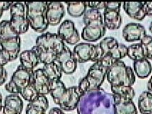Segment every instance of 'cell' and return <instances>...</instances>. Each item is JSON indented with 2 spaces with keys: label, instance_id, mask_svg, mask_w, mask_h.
Here are the masks:
<instances>
[{
  "label": "cell",
  "instance_id": "d6986e66",
  "mask_svg": "<svg viewBox=\"0 0 152 114\" xmlns=\"http://www.w3.org/2000/svg\"><path fill=\"white\" fill-rule=\"evenodd\" d=\"M23 103L18 94H10L5 97L2 114H21Z\"/></svg>",
  "mask_w": 152,
  "mask_h": 114
},
{
  "label": "cell",
  "instance_id": "5bb4252c",
  "mask_svg": "<svg viewBox=\"0 0 152 114\" xmlns=\"http://www.w3.org/2000/svg\"><path fill=\"white\" fill-rule=\"evenodd\" d=\"M58 35L64 42L70 45H76L80 41V36L73 21L67 19L61 24L58 29Z\"/></svg>",
  "mask_w": 152,
  "mask_h": 114
},
{
  "label": "cell",
  "instance_id": "ac0fdd59",
  "mask_svg": "<svg viewBox=\"0 0 152 114\" xmlns=\"http://www.w3.org/2000/svg\"><path fill=\"white\" fill-rule=\"evenodd\" d=\"M65 15V7L61 2H48L46 19L48 25L57 26L62 21Z\"/></svg>",
  "mask_w": 152,
  "mask_h": 114
},
{
  "label": "cell",
  "instance_id": "5b68a950",
  "mask_svg": "<svg viewBox=\"0 0 152 114\" xmlns=\"http://www.w3.org/2000/svg\"><path fill=\"white\" fill-rule=\"evenodd\" d=\"M85 26L81 37L88 42H95L104 37L107 29L103 22V16L100 11L89 9L83 16Z\"/></svg>",
  "mask_w": 152,
  "mask_h": 114
},
{
  "label": "cell",
  "instance_id": "74e56055",
  "mask_svg": "<svg viewBox=\"0 0 152 114\" xmlns=\"http://www.w3.org/2000/svg\"><path fill=\"white\" fill-rule=\"evenodd\" d=\"M146 87H147L148 91L150 92L151 93H152V75H151V76L150 77L149 80L148 81L147 85H146Z\"/></svg>",
  "mask_w": 152,
  "mask_h": 114
},
{
  "label": "cell",
  "instance_id": "83f0119b",
  "mask_svg": "<svg viewBox=\"0 0 152 114\" xmlns=\"http://www.w3.org/2000/svg\"><path fill=\"white\" fill-rule=\"evenodd\" d=\"M126 57H128L130 59H132L134 61L146 59L145 57H144V50H143L142 44L140 43H137V44L130 45L129 47H127Z\"/></svg>",
  "mask_w": 152,
  "mask_h": 114
},
{
  "label": "cell",
  "instance_id": "f35d334b",
  "mask_svg": "<svg viewBox=\"0 0 152 114\" xmlns=\"http://www.w3.org/2000/svg\"><path fill=\"white\" fill-rule=\"evenodd\" d=\"M2 96H1V93H0V112L2 111Z\"/></svg>",
  "mask_w": 152,
  "mask_h": 114
},
{
  "label": "cell",
  "instance_id": "7c38bea8",
  "mask_svg": "<svg viewBox=\"0 0 152 114\" xmlns=\"http://www.w3.org/2000/svg\"><path fill=\"white\" fill-rule=\"evenodd\" d=\"M121 2H106L105 8L103 12V22L106 29L110 30H117L120 28L122 19L120 14Z\"/></svg>",
  "mask_w": 152,
  "mask_h": 114
},
{
  "label": "cell",
  "instance_id": "f546056e",
  "mask_svg": "<svg viewBox=\"0 0 152 114\" xmlns=\"http://www.w3.org/2000/svg\"><path fill=\"white\" fill-rule=\"evenodd\" d=\"M21 96L24 99L25 101H28V103L31 102L34 100H35L39 96V94L38 93L37 90H36L35 87H34V85L33 82L31 84H30L28 86H26V88H23L22 91L20 93Z\"/></svg>",
  "mask_w": 152,
  "mask_h": 114
},
{
  "label": "cell",
  "instance_id": "3957f363",
  "mask_svg": "<svg viewBox=\"0 0 152 114\" xmlns=\"http://www.w3.org/2000/svg\"><path fill=\"white\" fill-rule=\"evenodd\" d=\"M83 94L78 86L66 88L62 81H50V95L54 103L63 111H72L76 109Z\"/></svg>",
  "mask_w": 152,
  "mask_h": 114
},
{
  "label": "cell",
  "instance_id": "ab89813d",
  "mask_svg": "<svg viewBox=\"0 0 152 114\" xmlns=\"http://www.w3.org/2000/svg\"><path fill=\"white\" fill-rule=\"evenodd\" d=\"M149 31H150V32H151V33L152 34V21L149 25Z\"/></svg>",
  "mask_w": 152,
  "mask_h": 114
},
{
  "label": "cell",
  "instance_id": "277c9868",
  "mask_svg": "<svg viewBox=\"0 0 152 114\" xmlns=\"http://www.w3.org/2000/svg\"><path fill=\"white\" fill-rule=\"evenodd\" d=\"M114 63L115 61L110 55H107L94 63L90 67L87 75L81 79L77 86L82 93H85L100 88L108 70Z\"/></svg>",
  "mask_w": 152,
  "mask_h": 114
},
{
  "label": "cell",
  "instance_id": "4316f807",
  "mask_svg": "<svg viewBox=\"0 0 152 114\" xmlns=\"http://www.w3.org/2000/svg\"><path fill=\"white\" fill-rule=\"evenodd\" d=\"M67 4V12L72 17L78 18L84 15L87 11V2H68Z\"/></svg>",
  "mask_w": 152,
  "mask_h": 114
},
{
  "label": "cell",
  "instance_id": "30bf717a",
  "mask_svg": "<svg viewBox=\"0 0 152 114\" xmlns=\"http://www.w3.org/2000/svg\"><path fill=\"white\" fill-rule=\"evenodd\" d=\"M10 10V22L16 33L20 36L27 32L30 26L26 17V7L24 3H14Z\"/></svg>",
  "mask_w": 152,
  "mask_h": 114
},
{
  "label": "cell",
  "instance_id": "ba28073f",
  "mask_svg": "<svg viewBox=\"0 0 152 114\" xmlns=\"http://www.w3.org/2000/svg\"><path fill=\"white\" fill-rule=\"evenodd\" d=\"M99 51V60L102 59L107 55L113 57L115 61H122L127 54V46L120 44L115 38L107 37L104 38L98 44H97Z\"/></svg>",
  "mask_w": 152,
  "mask_h": 114
},
{
  "label": "cell",
  "instance_id": "d6a6232c",
  "mask_svg": "<svg viewBox=\"0 0 152 114\" xmlns=\"http://www.w3.org/2000/svg\"><path fill=\"white\" fill-rule=\"evenodd\" d=\"M106 2L104 1H95V2H87V6L90 7V9H94V10H104L105 8Z\"/></svg>",
  "mask_w": 152,
  "mask_h": 114
},
{
  "label": "cell",
  "instance_id": "7402d4cb",
  "mask_svg": "<svg viewBox=\"0 0 152 114\" xmlns=\"http://www.w3.org/2000/svg\"><path fill=\"white\" fill-rule=\"evenodd\" d=\"M49 104L46 96L39 95L35 100L29 102L26 108V114H46Z\"/></svg>",
  "mask_w": 152,
  "mask_h": 114
},
{
  "label": "cell",
  "instance_id": "d590c367",
  "mask_svg": "<svg viewBox=\"0 0 152 114\" xmlns=\"http://www.w3.org/2000/svg\"><path fill=\"white\" fill-rule=\"evenodd\" d=\"M144 10L146 17H152V1L144 2Z\"/></svg>",
  "mask_w": 152,
  "mask_h": 114
},
{
  "label": "cell",
  "instance_id": "f1b7e54d",
  "mask_svg": "<svg viewBox=\"0 0 152 114\" xmlns=\"http://www.w3.org/2000/svg\"><path fill=\"white\" fill-rule=\"evenodd\" d=\"M31 49H33L37 53L38 57L39 59L40 63H41L43 65L56 62V58L58 57L56 54L41 49L37 46L32 47Z\"/></svg>",
  "mask_w": 152,
  "mask_h": 114
},
{
  "label": "cell",
  "instance_id": "8fae6325",
  "mask_svg": "<svg viewBox=\"0 0 152 114\" xmlns=\"http://www.w3.org/2000/svg\"><path fill=\"white\" fill-rule=\"evenodd\" d=\"M36 46L41 49L58 55L64 49L66 44L57 34L46 32L37 37Z\"/></svg>",
  "mask_w": 152,
  "mask_h": 114
},
{
  "label": "cell",
  "instance_id": "836d02e7",
  "mask_svg": "<svg viewBox=\"0 0 152 114\" xmlns=\"http://www.w3.org/2000/svg\"><path fill=\"white\" fill-rule=\"evenodd\" d=\"M7 76L8 74L6 68H4V66L0 65V86L5 84L7 80Z\"/></svg>",
  "mask_w": 152,
  "mask_h": 114
},
{
  "label": "cell",
  "instance_id": "d4e9b609",
  "mask_svg": "<svg viewBox=\"0 0 152 114\" xmlns=\"http://www.w3.org/2000/svg\"><path fill=\"white\" fill-rule=\"evenodd\" d=\"M138 108L141 114H152V93L143 91L138 99Z\"/></svg>",
  "mask_w": 152,
  "mask_h": 114
},
{
  "label": "cell",
  "instance_id": "8992f818",
  "mask_svg": "<svg viewBox=\"0 0 152 114\" xmlns=\"http://www.w3.org/2000/svg\"><path fill=\"white\" fill-rule=\"evenodd\" d=\"M111 87L130 86L136 82V75L131 66H126L123 61H116L110 66L106 76Z\"/></svg>",
  "mask_w": 152,
  "mask_h": 114
},
{
  "label": "cell",
  "instance_id": "52a82bcc",
  "mask_svg": "<svg viewBox=\"0 0 152 114\" xmlns=\"http://www.w3.org/2000/svg\"><path fill=\"white\" fill-rule=\"evenodd\" d=\"M26 17L31 28L38 33H43L49 25L46 19L48 2H25Z\"/></svg>",
  "mask_w": 152,
  "mask_h": 114
},
{
  "label": "cell",
  "instance_id": "6da1fadb",
  "mask_svg": "<svg viewBox=\"0 0 152 114\" xmlns=\"http://www.w3.org/2000/svg\"><path fill=\"white\" fill-rule=\"evenodd\" d=\"M77 114H115L113 94L102 88L83 94L77 106Z\"/></svg>",
  "mask_w": 152,
  "mask_h": 114
},
{
  "label": "cell",
  "instance_id": "9c48e42d",
  "mask_svg": "<svg viewBox=\"0 0 152 114\" xmlns=\"http://www.w3.org/2000/svg\"><path fill=\"white\" fill-rule=\"evenodd\" d=\"M34 71L26 69L20 64L14 71L10 81L5 85V89L10 94L19 95L23 88L33 82Z\"/></svg>",
  "mask_w": 152,
  "mask_h": 114
},
{
  "label": "cell",
  "instance_id": "4dcf8cb0",
  "mask_svg": "<svg viewBox=\"0 0 152 114\" xmlns=\"http://www.w3.org/2000/svg\"><path fill=\"white\" fill-rule=\"evenodd\" d=\"M113 94L129 98L132 99L135 96V91L133 87L130 86H117V87H111Z\"/></svg>",
  "mask_w": 152,
  "mask_h": 114
},
{
  "label": "cell",
  "instance_id": "cb8c5ba5",
  "mask_svg": "<svg viewBox=\"0 0 152 114\" xmlns=\"http://www.w3.org/2000/svg\"><path fill=\"white\" fill-rule=\"evenodd\" d=\"M133 71L135 75L139 79H146L152 72V65L146 59L134 61Z\"/></svg>",
  "mask_w": 152,
  "mask_h": 114
},
{
  "label": "cell",
  "instance_id": "8d00e7d4",
  "mask_svg": "<svg viewBox=\"0 0 152 114\" xmlns=\"http://www.w3.org/2000/svg\"><path fill=\"white\" fill-rule=\"evenodd\" d=\"M48 114H65V113L64 111H63L62 109H61L60 108L54 107L52 108L50 110Z\"/></svg>",
  "mask_w": 152,
  "mask_h": 114
},
{
  "label": "cell",
  "instance_id": "7a4b0ae2",
  "mask_svg": "<svg viewBox=\"0 0 152 114\" xmlns=\"http://www.w3.org/2000/svg\"><path fill=\"white\" fill-rule=\"evenodd\" d=\"M0 65L4 66L19 57L21 50V38L11 26L10 20L0 22Z\"/></svg>",
  "mask_w": 152,
  "mask_h": 114
},
{
  "label": "cell",
  "instance_id": "e575fe53",
  "mask_svg": "<svg viewBox=\"0 0 152 114\" xmlns=\"http://www.w3.org/2000/svg\"><path fill=\"white\" fill-rule=\"evenodd\" d=\"M13 2H0V19H1V16L3 15V13L4 11L10 10L11 7L13 4Z\"/></svg>",
  "mask_w": 152,
  "mask_h": 114
},
{
  "label": "cell",
  "instance_id": "e0dca14e",
  "mask_svg": "<svg viewBox=\"0 0 152 114\" xmlns=\"http://www.w3.org/2000/svg\"><path fill=\"white\" fill-rule=\"evenodd\" d=\"M146 35L145 28L139 23H129L122 30V37L127 42L141 41Z\"/></svg>",
  "mask_w": 152,
  "mask_h": 114
},
{
  "label": "cell",
  "instance_id": "484cf974",
  "mask_svg": "<svg viewBox=\"0 0 152 114\" xmlns=\"http://www.w3.org/2000/svg\"><path fill=\"white\" fill-rule=\"evenodd\" d=\"M42 70L45 75L50 81L61 80V77H62V71L56 62L43 65Z\"/></svg>",
  "mask_w": 152,
  "mask_h": 114
},
{
  "label": "cell",
  "instance_id": "9a60e30c",
  "mask_svg": "<svg viewBox=\"0 0 152 114\" xmlns=\"http://www.w3.org/2000/svg\"><path fill=\"white\" fill-rule=\"evenodd\" d=\"M56 63L60 66L63 73L67 75L73 74L77 66V62L73 57V52L67 46L58 55Z\"/></svg>",
  "mask_w": 152,
  "mask_h": 114
},
{
  "label": "cell",
  "instance_id": "2e32d148",
  "mask_svg": "<svg viewBox=\"0 0 152 114\" xmlns=\"http://www.w3.org/2000/svg\"><path fill=\"white\" fill-rule=\"evenodd\" d=\"M115 114H138L133 100L117 94H113Z\"/></svg>",
  "mask_w": 152,
  "mask_h": 114
},
{
  "label": "cell",
  "instance_id": "ffe728a7",
  "mask_svg": "<svg viewBox=\"0 0 152 114\" xmlns=\"http://www.w3.org/2000/svg\"><path fill=\"white\" fill-rule=\"evenodd\" d=\"M33 84L39 95L46 96L50 93V81L43 73L42 68L34 70Z\"/></svg>",
  "mask_w": 152,
  "mask_h": 114
},
{
  "label": "cell",
  "instance_id": "4fadbf2b",
  "mask_svg": "<svg viewBox=\"0 0 152 114\" xmlns=\"http://www.w3.org/2000/svg\"><path fill=\"white\" fill-rule=\"evenodd\" d=\"M72 52L76 61L80 64H84L88 61L95 63L99 60L97 46L90 43H80L76 44Z\"/></svg>",
  "mask_w": 152,
  "mask_h": 114
},
{
  "label": "cell",
  "instance_id": "1f68e13d",
  "mask_svg": "<svg viewBox=\"0 0 152 114\" xmlns=\"http://www.w3.org/2000/svg\"><path fill=\"white\" fill-rule=\"evenodd\" d=\"M144 50V57L148 60L152 61V37L150 35L144 36L140 41Z\"/></svg>",
  "mask_w": 152,
  "mask_h": 114
},
{
  "label": "cell",
  "instance_id": "44dd1931",
  "mask_svg": "<svg viewBox=\"0 0 152 114\" xmlns=\"http://www.w3.org/2000/svg\"><path fill=\"white\" fill-rule=\"evenodd\" d=\"M144 2H124L123 9L126 14L132 19L142 21L146 17L144 10Z\"/></svg>",
  "mask_w": 152,
  "mask_h": 114
},
{
  "label": "cell",
  "instance_id": "603a6c76",
  "mask_svg": "<svg viewBox=\"0 0 152 114\" xmlns=\"http://www.w3.org/2000/svg\"><path fill=\"white\" fill-rule=\"evenodd\" d=\"M19 60L23 67L31 71H34V68L40 64L39 57L33 49L21 52L19 55Z\"/></svg>",
  "mask_w": 152,
  "mask_h": 114
},
{
  "label": "cell",
  "instance_id": "60d3db41",
  "mask_svg": "<svg viewBox=\"0 0 152 114\" xmlns=\"http://www.w3.org/2000/svg\"><path fill=\"white\" fill-rule=\"evenodd\" d=\"M0 55H1V48H0Z\"/></svg>",
  "mask_w": 152,
  "mask_h": 114
}]
</instances>
